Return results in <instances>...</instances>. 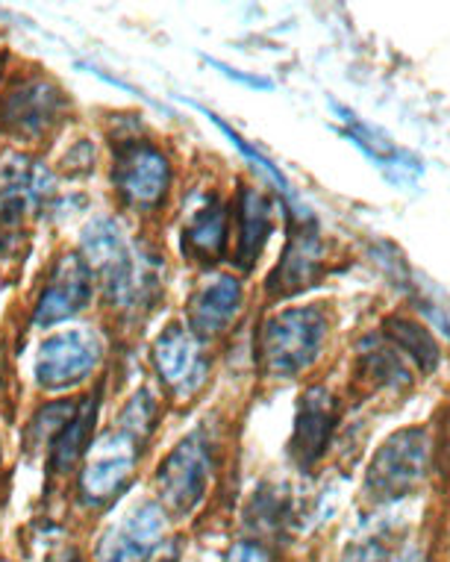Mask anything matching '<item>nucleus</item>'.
<instances>
[{"label":"nucleus","mask_w":450,"mask_h":562,"mask_svg":"<svg viewBox=\"0 0 450 562\" xmlns=\"http://www.w3.org/2000/svg\"><path fill=\"white\" fill-rule=\"evenodd\" d=\"M432 469V439L424 427H406L395 434L378 457L371 460L365 474V492L380 504H395L409 498Z\"/></svg>","instance_id":"4"},{"label":"nucleus","mask_w":450,"mask_h":562,"mask_svg":"<svg viewBox=\"0 0 450 562\" xmlns=\"http://www.w3.org/2000/svg\"><path fill=\"white\" fill-rule=\"evenodd\" d=\"M274 222H271V198L266 192H259L254 186L239 192V262L245 271L257 266L262 250H266L268 239H271Z\"/></svg>","instance_id":"18"},{"label":"nucleus","mask_w":450,"mask_h":562,"mask_svg":"<svg viewBox=\"0 0 450 562\" xmlns=\"http://www.w3.org/2000/svg\"><path fill=\"white\" fill-rule=\"evenodd\" d=\"M101 360V341L92 330L56 333L36 357V380L45 389H71L89 378Z\"/></svg>","instance_id":"10"},{"label":"nucleus","mask_w":450,"mask_h":562,"mask_svg":"<svg viewBox=\"0 0 450 562\" xmlns=\"http://www.w3.org/2000/svg\"><path fill=\"white\" fill-rule=\"evenodd\" d=\"M392 548L395 544H389V539H383V533H371L365 539H357L353 544H348L345 553L339 557V562H386Z\"/></svg>","instance_id":"23"},{"label":"nucleus","mask_w":450,"mask_h":562,"mask_svg":"<svg viewBox=\"0 0 450 562\" xmlns=\"http://www.w3.org/2000/svg\"><path fill=\"white\" fill-rule=\"evenodd\" d=\"M92 301V268L86 266L80 254H65L56 262L54 274L47 280L45 292L38 297L33 324L36 327H50L65 318H71L80 310H86Z\"/></svg>","instance_id":"13"},{"label":"nucleus","mask_w":450,"mask_h":562,"mask_svg":"<svg viewBox=\"0 0 450 562\" xmlns=\"http://www.w3.org/2000/svg\"><path fill=\"white\" fill-rule=\"evenodd\" d=\"M248 521L257 533H280L289 521H292V501L280 495V492H259L257 498L250 501Z\"/></svg>","instance_id":"21"},{"label":"nucleus","mask_w":450,"mask_h":562,"mask_svg":"<svg viewBox=\"0 0 450 562\" xmlns=\"http://www.w3.org/2000/svg\"><path fill=\"white\" fill-rule=\"evenodd\" d=\"M112 180L119 186L121 198L136 210H154L166 198L171 168L168 159L150 142L127 138L115 154Z\"/></svg>","instance_id":"7"},{"label":"nucleus","mask_w":450,"mask_h":562,"mask_svg":"<svg viewBox=\"0 0 450 562\" xmlns=\"http://www.w3.org/2000/svg\"><path fill=\"white\" fill-rule=\"evenodd\" d=\"M386 562H430V548L424 539H401V542L389 551Z\"/></svg>","instance_id":"25"},{"label":"nucleus","mask_w":450,"mask_h":562,"mask_svg":"<svg viewBox=\"0 0 450 562\" xmlns=\"http://www.w3.org/2000/svg\"><path fill=\"white\" fill-rule=\"evenodd\" d=\"M150 353H154L159 380L177 397L194 395L210 374V357L203 350V341L185 324H168L154 341Z\"/></svg>","instance_id":"8"},{"label":"nucleus","mask_w":450,"mask_h":562,"mask_svg":"<svg viewBox=\"0 0 450 562\" xmlns=\"http://www.w3.org/2000/svg\"><path fill=\"white\" fill-rule=\"evenodd\" d=\"M80 248H83L80 257L86 259V266L101 274L112 304L121 306L124 313H136L154 304L159 292L154 259L124 236L115 218L98 215L94 222L86 224Z\"/></svg>","instance_id":"1"},{"label":"nucleus","mask_w":450,"mask_h":562,"mask_svg":"<svg viewBox=\"0 0 450 562\" xmlns=\"http://www.w3.org/2000/svg\"><path fill=\"white\" fill-rule=\"evenodd\" d=\"M241 310V280L233 274H215L189 301V330L198 339H210L227 330Z\"/></svg>","instance_id":"15"},{"label":"nucleus","mask_w":450,"mask_h":562,"mask_svg":"<svg viewBox=\"0 0 450 562\" xmlns=\"http://www.w3.org/2000/svg\"><path fill=\"white\" fill-rule=\"evenodd\" d=\"M339 425V404L327 389H310L294 415L292 457L301 469H313L333 442V430Z\"/></svg>","instance_id":"14"},{"label":"nucleus","mask_w":450,"mask_h":562,"mask_svg":"<svg viewBox=\"0 0 450 562\" xmlns=\"http://www.w3.org/2000/svg\"><path fill=\"white\" fill-rule=\"evenodd\" d=\"M294 231L289 236L283 257L277 262L274 274L268 280V292L277 297L297 295L306 286H313L315 280L324 274V241L318 236V224L310 218V213H297L292 224Z\"/></svg>","instance_id":"11"},{"label":"nucleus","mask_w":450,"mask_h":562,"mask_svg":"<svg viewBox=\"0 0 450 562\" xmlns=\"http://www.w3.org/2000/svg\"><path fill=\"white\" fill-rule=\"evenodd\" d=\"M54 562H83V557L74 551V548H65V551H59L54 557Z\"/></svg>","instance_id":"26"},{"label":"nucleus","mask_w":450,"mask_h":562,"mask_svg":"<svg viewBox=\"0 0 450 562\" xmlns=\"http://www.w3.org/2000/svg\"><path fill=\"white\" fill-rule=\"evenodd\" d=\"M154 425H157V404L147 392H138L124 406L119 422L98 439L92 460L80 474V495L89 507H110L124 492V483L136 471V462Z\"/></svg>","instance_id":"2"},{"label":"nucleus","mask_w":450,"mask_h":562,"mask_svg":"<svg viewBox=\"0 0 450 562\" xmlns=\"http://www.w3.org/2000/svg\"><path fill=\"white\" fill-rule=\"evenodd\" d=\"M383 336H386V339L404 353L406 362H413L421 374H432L436 366H439V345H436L432 333L427 330L424 324L397 315V318H389L386 327H383Z\"/></svg>","instance_id":"20"},{"label":"nucleus","mask_w":450,"mask_h":562,"mask_svg":"<svg viewBox=\"0 0 450 562\" xmlns=\"http://www.w3.org/2000/svg\"><path fill=\"white\" fill-rule=\"evenodd\" d=\"M224 562H277L274 553L268 544H262L259 539H241L224 553Z\"/></svg>","instance_id":"24"},{"label":"nucleus","mask_w":450,"mask_h":562,"mask_svg":"<svg viewBox=\"0 0 450 562\" xmlns=\"http://www.w3.org/2000/svg\"><path fill=\"white\" fill-rule=\"evenodd\" d=\"M227 233H230V218L227 206L218 198H210L201 210L192 215V222L183 231V254L198 259V262H218L227 248Z\"/></svg>","instance_id":"17"},{"label":"nucleus","mask_w":450,"mask_h":562,"mask_svg":"<svg viewBox=\"0 0 450 562\" xmlns=\"http://www.w3.org/2000/svg\"><path fill=\"white\" fill-rule=\"evenodd\" d=\"M162 562H180V553H171V557H166V560H162Z\"/></svg>","instance_id":"27"},{"label":"nucleus","mask_w":450,"mask_h":562,"mask_svg":"<svg viewBox=\"0 0 450 562\" xmlns=\"http://www.w3.org/2000/svg\"><path fill=\"white\" fill-rule=\"evenodd\" d=\"M341 115L348 121L341 133H345L371 162H378V166L386 171L389 180H395V183H415V180H418V175H421V162H418L413 154H406L404 148H397L386 133H380L378 127L359 121L357 115H350L348 110H341Z\"/></svg>","instance_id":"16"},{"label":"nucleus","mask_w":450,"mask_h":562,"mask_svg":"<svg viewBox=\"0 0 450 562\" xmlns=\"http://www.w3.org/2000/svg\"><path fill=\"white\" fill-rule=\"evenodd\" d=\"M98 404H101V395L94 392L77 406V413L71 415V422L59 430L54 442H50V465H54L59 474L71 471L80 457L89 451V442H92V430L98 425Z\"/></svg>","instance_id":"19"},{"label":"nucleus","mask_w":450,"mask_h":562,"mask_svg":"<svg viewBox=\"0 0 450 562\" xmlns=\"http://www.w3.org/2000/svg\"><path fill=\"white\" fill-rule=\"evenodd\" d=\"M77 406L80 404H74V401H59V404H47L45 409H38V413L33 415V422H30V445L38 448V445L54 442L56 436H59V430L71 422V415L77 413Z\"/></svg>","instance_id":"22"},{"label":"nucleus","mask_w":450,"mask_h":562,"mask_svg":"<svg viewBox=\"0 0 450 562\" xmlns=\"http://www.w3.org/2000/svg\"><path fill=\"white\" fill-rule=\"evenodd\" d=\"M68 112V98L56 83L30 77L7 94L3 127L15 138H45Z\"/></svg>","instance_id":"9"},{"label":"nucleus","mask_w":450,"mask_h":562,"mask_svg":"<svg viewBox=\"0 0 450 562\" xmlns=\"http://www.w3.org/2000/svg\"><path fill=\"white\" fill-rule=\"evenodd\" d=\"M3 59H7V56L0 54V75H3Z\"/></svg>","instance_id":"28"},{"label":"nucleus","mask_w":450,"mask_h":562,"mask_svg":"<svg viewBox=\"0 0 450 562\" xmlns=\"http://www.w3.org/2000/svg\"><path fill=\"white\" fill-rule=\"evenodd\" d=\"M166 509L154 501H142L101 536L98 562H154L166 544Z\"/></svg>","instance_id":"6"},{"label":"nucleus","mask_w":450,"mask_h":562,"mask_svg":"<svg viewBox=\"0 0 450 562\" xmlns=\"http://www.w3.org/2000/svg\"><path fill=\"white\" fill-rule=\"evenodd\" d=\"M330 330L322 306H289L271 315L259 330V362L271 378H294L318 360Z\"/></svg>","instance_id":"3"},{"label":"nucleus","mask_w":450,"mask_h":562,"mask_svg":"<svg viewBox=\"0 0 450 562\" xmlns=\"http://www.w3.org/2000/svg\"><path fill=\"white\" fill-rule=\"evenodd\" d=\"M54 194V175L21 154L0 159V224H19L36 215Z\"/></svg>","instance_id":"12"},{"label":"nucleus","mask_w":450,"mask_h":562,"mask_svg":"<svg viewBox=\"0 0 450 562\" xmlns=\"http://www.w3.org/2000/svg\"><path fill=\"white\" fill-rule=\"evenodd\" d=\"M215 451L203 430L185 436L157 471V488L162 507L171 516H189L201 504L210 486Z\"/></svg>","instance_id":"5"}]
</instances>
